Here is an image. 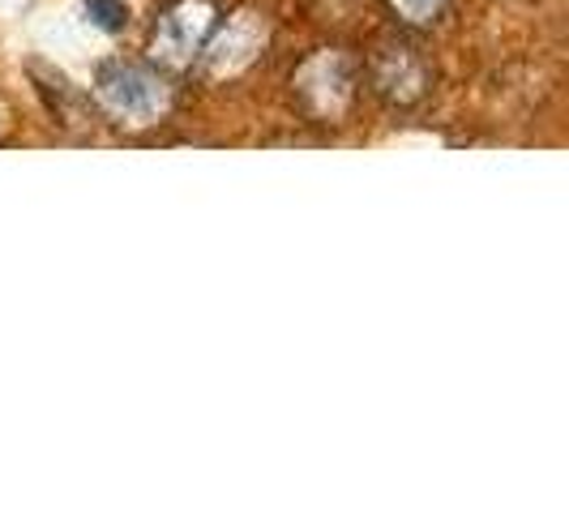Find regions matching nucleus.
<instances>
[{
    "label": "nucleus",
    "mask_w": 569,
    "mask_h": 513,
    "mask_svg": "<svg viewBox=\"0 0 569 513\" xmlns=\"http://www.w3.org/2000/svg\"><path fill=\"white\" fill-rule=\"evenodd\" d=\"M78 13L94 34H120L129 27V4L124 0H78Z\"/></svg>",
    "instance_id": "nucleus-6"
},
{
    "label": "nucleus",
    "mask_w": 569,
    "mask_h": 513,
    "mask_svg": "<svg viewBox=\"0 0 569 513\" xmlns=\"http://www.w3.org/2000/svg\"><path fill=\"white\" fill-rule=\"evenodd\" d=\"M390 9L399 13L402 22H411V27H432L441 18L446 0H390Z\"/></svg>",
    "instance_id": "nucleus-7"
},
{
    "label": "nucleus",
    "mask_w": 569,
    "mask_h": 513,
    "mask_svg": "<svg viewBox=\"0 0 569 513\" xmlns=\"http://www.w3.org/2000/svg\"><path fill=\"white\" fill-rule=\"evenodd\" d=\"M372 82L386 103L411 108L428 94V64L416 48H381V57L372 60Z\"/></svg>",
    "instance_id": "nucleus-5"
},
{
    "label": "nucleus",
    "mask_w": 569,
    "mask_h": 513,
    "mask_svg": "<svg viewBox=\"0 0 569 513\" xmlns=\"http://www.w3.org/2000/svg\"><path fill=\"white\" fill-rule=\"evenodd\" d=\"M214 27H219L214 0H176L159 18V27H154L150 52L168 69H184V64H193L201 57V48L214 34Z\"/></svg>",
    "instance_id": "nucleus-3"
},
{
    "label": "nucleus",
    "mask_w": 569,
    "mask_h": 513,
    "mask_svg": "<svg viewBox=\"0 0 569 513\" xmlns=\"http://www.w3.org/2000/svg\"><path fill=\"white\" fill-rule=\"evenodd\" d=\"M266 39H270V27H266V18L257 13V9H240V13H231L228 27L206 39V48H201V64H206V73L210 78H236V73H244L257 57H261V48H266Z\"/></svg>",
    "instance_id": "nucleus-4"
},
{
    "label": "nucleus",
    "mask_w": 569,
    "mask_h": 513,
    "mask_svg": "<svg viewBox=\"0 0 569 513\" xmlns=\"http://www.w3.org/2000/svg\"><path fill=\"white\" fill-rule=\"evenodd\" d=\"M90 86H94V99L103 103V112L116 115L120 124H133V129L154 124L171 108L168 78L146 60L108 57L94 69Z\"/></svg>",
    "instance_id": "nucleus-1"
},
{
    "label": "nucleus",
    "mask_w": 569,
    "mask_h": 513,
    "mask_svg": "<svg viewBox=\"0 0 569 513\" xmlns=\"http://www.w3.org/2000/svg\"><path fill=\"white\" fill-rule=\"evenodd\" d=\"M296 94L300 103L321 120H339L347 115L351 99H356V60L347 57L342 48H321L296 69Z\"/></svg>",
    "instance_id": "nucleus-2"
}]
</instances>
